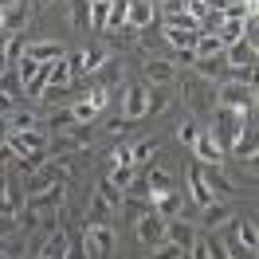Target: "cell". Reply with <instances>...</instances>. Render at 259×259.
<instances>
[{
	"mask_svg": "<svg viewBox=\"0 0 259 259\" xmlns=\"http://www.w3.org/2000/svg\"><path fill=\"white\" fill-rule=\"evenodd\" d=\"M181 204H185V193H177V189H169V193H153V196H149V208L157 212L161 220H173V216H181Z\"/></svg>",
	"mask_w": 259,
	"mask_h": 259,
	"instance_id": "cell-14",
	"label": "cell"
},
{
	"mask_svg": "<svg viewBox=\"0 0 259 259\" xmlns=\"http://www.w3.org/2000/svg\"><path fill=\"white\" fill-rule=\"evenodd\" d=\"M98 200H102V204H106V208H110V212H118V208H122V189H114V185H110V181H106V177H102V181H98Z\"/></svg>",
	"mask_w": 259,
	"mask_h": 259,
	"instance_id": "cell-30",
	"label": "cell"
},
{
	"mask_svg": "<svg viewBox=\"0 0 259 259\" xmlns=\"http://www.w3.org/2000/svg\"><path fill=\"white\" fill-rule=\"evenodd\" d=\"M16 4H24V0H0V12H8V8H16Z\"/></svg>",
	"mask_w": 259,
	"mask_h": 259,
	"instance_id": "cell-52",
	"label": "cell"
},
{
	"mask_svg": "<svg viewBox=\"0 0 259 259\" xmlns=\"http://www.w3.org/2000/svg\"><path fill=\"white\" fill-rule=\"evenodd\" d=\"M71 114H75L79 126H95V122H98V110L87 102V98H75V102H71Z\"/></svg>",
	"mask_w": 259,
	"mask_h": 259,
	"instance_id": "cell-31",
	"label": "cell"
},
{
	"mask_svg": "<svg viewBox=\"0 0 259 259\" xmlns=\"http://www.w3.org/2000/svg\"><path fill=\"white\" fill-rule=\"evenodd\" d=\"M212 118H216V126L208 130L212 138L220 142V149L224 146H232V138L240 134V126L251 118V114H240V110H228V106H212Z\"/></svg>",
	"mask_w": 259,
	"mask_h": 259,
	"instance_id": "cell-4",
	"label": "cell"
},
{
	"mask_svg": "<svg viewBox=\"0 0 259 259\" xmlns=\"http://www.w3.org/2000/svg\"><path fill=\"white\" fill-rule=\"evenodd\" d=\"M165 28H181V32H200V20L189 16V12H177V16H165Z\"/></svg>",
	"mask_w": 259,
	"mask_h": 259,
	"instance_id": "cell-35",
	"label": "cell"
},
{
	"mask_svg": "<svg viewBox=\"0 0 259 259\" xmlns=\"http://www.w3.org/2000/svg\"><path fill=\"white\" fill-rule=\"evenodd\" d=\"M134 232H138V240L146 243V247H157V243H165V220H161L153 208H149L146 216H138V220H134Z\"/></svg>",
	"mask_w": 259,
	"mask_h": 259,
	"instance_id": "cell-7",
	"label": "cell"
},
{
	"mask_svg": "<svg viewBox=\"0 0 259 259\" xmlns=\"http://www.w3.org/2000/svg\"><path fill=\"white\" fill-rule=\"evenodd\" d=\"M193 153H196V157H200L204 165H220V161H224V149H220V142L212 138L208 130H200V134H196V142H193Z\"/></svg>",
	"mask_w": 259,
	"mask_h": 259,
	"instance_id": "cell-16",
	"label": "cell"
},
{
	"mask_svg": "<svg viewBox=\"0 0 259 259\" xmlns=\"http://www.w3.org/2000/svg\"><path fill=\"white\" fill-rule=\"evenodd\" d=\"M153 4H157V0H153Z\"/></svg>",
	"mask_w": 259,
	"mask_h": 259,
	"instance_id": "cell-54",
	"label": "cell"
},
{
	"mask_svg": "<svg viewBox=\"0 0 259 259\" xmlns=\"http://www.w3.org/2000/svg\"><path fill=\"white\" fill-rule=\"evenodd\" d=\"M236 243H240V247H247V251H259L255 220H236Z\"/></svg>",
	"mask_w": 259,
	"mask_h": 259,
	"instance_id": "cell-25",
	"label": "cell"
},
{
	"mask_svg": "<svg viewBox=\"0 0 259 259\" xmlns=\"http://www.w3.org/2000/svg\"><path fill=\"white\" fill-rule=\"evenodd\" d=\"M4 122H8V134H16V130H39V118L32 110H12V114H4Z\"/></svg>",
	"mask_w": 259,
	"mask_h": 259,
	"instance_id": "cell-27",
	"label": "cell"
},
{
	"mask_svg": "<svg viewBox=\"0 0 259 259\" xmlns=\"http://www.w3.org/2000/svg\"><path fill=\"white\" fill-rule=\"evenodd\" d=\"M82 98H87V102H91V106H95L98 114H102L106 106H110V91H106V87H98V82H95V87H91V91H87Z\"/></svg>",
	"mask_w": 259,
	"mask_h": 259,
	"instance_id": "cell-40",
	"label": "cell"
},
{
	"mask_svg": "<svg viewBox=\"0 0 259 259\" xmlns=\"http://www.w3.org/2000/svg\"><path fill=\"white\" fill-rule=\"evenodd\" d=\"M71 28L91 32V0H71Z\"/></svg>",
	"mask_w": 259,
	"mask_h": 259,
	"instance_id": "cell-26",
	"label": "cell"
},
{
	"mask_svg": "<svg viewBox=\"0 0 259 259\" xmlns=\"http://www.w3.org/2000/svg\"><path fill=\"white\" fill-rule=\"evenodd\" d=\"M8 157H12V149H8V142H0V165L8 161Z\"/></svg>",
	"mask_w": 259,
	"mask_h": 259,
	"instance_id": "cell-50",
	"label": "cell"
},
{
	"mask_svg": "<svg viewBox=\"0 0 259 259\" xmlns=\"http://www.w3.org/2000/svg\"><path fill=\"white\" fill-rule=\"evenodd\" d=\"M67 251H71V236L63 228H55V232H48V240H44L35 259H67Z\"/></svg>",
	"mask_w": 259,
	"mask_h": 259,
	"instance_id": "cell-17",
	"label": "cell"
},
{
	"mask_svg": "<svg viewBox=\"0 0 259 259\" xmlns=\"http://www.w3.org/2000/svg\"><path fill=\"white\" fill-rule=\"evenodd\" d=\"M200 177H204V185H208V193H212V196H220V200L236 196V181L228 177L220 165H200Z\"/></svg>",
	"mask_w": 259,
	"mask_h": 259,
	"instance_id": "cell-10",
	"label": "cell"
},
{
	"mask_svg": "<svg viewBox=\"0 0 259 259\" xmlns=\"http://www.w3.org/2000/svg\"><path fill=\"white\" fill-rule=\"evenodd\" d=\"M189 196H193V204H196V208H204L208 200H216V196L208 193L204 177H200V165H189Z\"/></svg>",
	"mask_w": 259,
	"mask_h": 259,
	"instance_id": "cell-21",
	"label": "cell"
},
{
	"mask_svg": "<svg viewBox=\"0 0 259 259\" xmlns=\"http://www.w3.org/2000/svg\"><path fill=\"white\" fill-rule=\"evenodd\" d=\"M44 161H48L44 153H24V157H16V165L24 169V177H28V173H35V169H39Z\"/></svg>",
	"mask_w": 259,
	"mask_h": 259,
	"instance_id": "cell-44",
	"label": "cell"
},
{
	"mask_svg": "<svg viewBox=\"0 0 259 259\" xmlns=\"http://www.w3.org/2000/svg\"><path fill=\"white\" fill-rule=\"evenodd\" d=\"M173 55H177V63H185V67L196 63V51H193V48H189V51H173Z\"/></svg>",
	"mask_w": 259,
	"mask_h": 259,
	"instance_id": "cell-49",
	"label": "cell"
},
{
	"mask_svg": "<svg viewBox=\"0 0 259 259\" xmlns=\"http://www.w3.org/2000/svg\"><path fill=\"white\" fill-rule=\"evenodd\" d=\"M67 177H71V165H51V161H44L35 173H28L24 177V193L28 196H35V193H48V189H55V185H67Z\"/></svg>",
	"mask_w": 259,
	"mask_h": 259,
	"instance_id": "cell-2",
	"label": "cell"
},
{
	"mask_svg": "<svg viewBox=\"0 0 259 259\" xmlns=\"http://www.w3.org/2000/svg\"><path fill=\"white\" fill-rule=\"evenodd\" d=\"M28 4H32V12H44V8H48L51 0H28Z\"/></svg>",
	"mask_w": 259,
	"mask_h": 259,
	"instance_id": "cell-51",
	"label": "cell"
},
{
	"mask_svg": "<svg viewBox=\"0 0 259 259\" xmlns=\"http://www.w3.org/2000/svg\"><path fill=\"white\" fill-rule=\"evenodd\" d=\"M16 232H20L16 212H0V240H8V236H16Z\"/></svg>",
	"mask_w": 259,
	"mask_h": 259,
	"instance_id": "cell-43",
	"label": "cell"
},
{
	"mask_svg": "<svg viewBox=\"0 0 259 259\" xmlns=\"http://www.w3.org/2000/svg\"><path fill=\"white\" fill-rule=\"evenodd\" d=\"M189 255H193V259H212L208 236H196V240H193V247H189Z\"/></svg>",
	"mask_w": 259,
	"mask_h": 259,
	"instance_id": "cell-45",
	"label": "cell"
},
{
	"mask_svg": "<svg viewBox=\"0 0 259 259\" xmlns=\"http://www.w3.org/2000/svg\"><path fill=\"white\" fill-rule=\"evenodd\" d=\"M0 51H4V59H8V67L20 63V55H24V35H4V44H0Z\"/></svg>",
	"mask_w": 259,
	"mask_h": 259,
	"instance_id": "cell-33",
	"label": "cell"
},
{
	"mask_svg": "<svg viewBox=\"0 0 259 259\" xmlns=\"http://www.w3.org/2000/svg\"><path fill=\"white\" fill-rule=\"evenodd\" d=\"M12 110H16V98H8L4 91H0V118H4V114H12Z\"/></svg>",
	"mask_w": 259,
	"mask_h": 259,
	"instance_id": "cell-48",
	"label": "cell"
},
{
	"mask_svg": "<svg viewBox=\"0 0 259 259\" xmlns=\"http://www.w3.org/2000/svg\"><path fill=\"white\" fill-rule=\"evenodd\" d=\"M24 55L35 63H55V59H63V44L59 39H32V44H24Z\"/></svg>",
	"mask_w": 259,
	"mask_h": 259,
	"instance_id": "cell-15",
	"label": "cell"
},
{
	"mask_svg": "<svg viewBox=\"0 0 259 259\" xmlns=\"http://www.w3.org/2000/svg\"><path fill=\"white\" fill-rule=\"evenodd\" d=\"M196 75H200V79H216V75H220V71H224V59H196Z\"/></svg>",
	"mask_w": 259,
	"mask_h": 259,
	"instance_id": "cell-42",
	"label": "cell"
},
{
	"mask_svg": "<svg viewBox=\"0 0 259 259\" xmlns=\"http://www.w3.org/2000/svg\"><path fill=\"white\" fill-rule=\"evenodd\" d=\"M0 259H12V255H8V251H0Z\"/></svg>",
	"mask_w": 259,
	"mask_h": 259,
	"instance_id": "cell-53",
	"label": "cell"
},
{
	"mask_svg": "<svg viewBox=\"0 0 259 259\" xmlns=\"http://www.w3.org/2000/svg\"><path fill=\"white\" fill-rule=\"evenodd\" d=\"M0 91H4V95H8V98H16L20 91H24V82H20V75H16V71H12V67H8L4 75H0Z\"/></svg>",
	"mask_w": 259,
	"mask_h": 259,
	"instance_id": "cell-41",
	"label": "cell"
},
{
	"mask_svg": "<svg viewBox=\"0 0 259 259\" xmlns=\"http://www.w3.org/2000/svg\"><path fill=\"white\" fill-rule=\"evenodd\" d=\"M51 146V134L48 130H16V134H8V149L24 157V153H48Z\"/></svg>",
	"mask_w": 259,
	"mask_h": 259,
	"instance_id": "cell-5",
	"label": "cell"
},
{
	"mask_svg": "<svg viewBox=\"0 0 259 259\" xmlns=\"http://www.w3.org/2000/svg\"><path fill=\"white\" fill-rule=\"evenodd\" d=\"M232 153H236V161H255V130L243 122L240 134L232 138Z\"/></svg>",
	"mask_w": 259,
	"mask_h": 259,
	"instance_id": "cell-19",
	"label": "cell"
},
{
	"mask_svg": "<svg viewBox=\"0 0 259 259\" xmlns=\"http://www.w3.org/2000/svg\"><path fill=\"white\" fill-rule=\"evenodd\" d=\"M142 259H185V251H181L177 243H157V247H149Z\"/></svg>",
	"mask_w": 259,
	"mask_h": 259,
	"instance_id": "cell-39",
	"label": "cell"
},
{
	"mask_svg": "<svg viewBox=\"0 0 259 259\" xmlns=\"http://www.w3.org/2000/svg\"><path fill=\"white\" fill-rule=\"evenodd\" d=\"M169 106H173L169 87H149V95H146V118H157V114H165Z\"/></svg>",
	"mask_w": 259,
	"mask_h": 259,
	"instance_id": "cell-22",
	"label": "cell"
},
{
	"mask_svg": "<svg viewBox=\"0 0 259 259\" xmlns=\"http://www.w3.org/2000/svg\"><path fill=\"white\" fill-rule=\"evenodd\" d=\"M243 39H247V44H255V39H259V12H255V16H243Z\"/></svg>",
	"mask_w": 259,
	"mask_h": 259,
	"instance_id": "cell-46",
	"label": "cell"
},
{
	"mask_svg": "<svg viewBox=\"0 0 259 259\" xmlns=\"http://www.w3.org/2000/svg\"><path fill=\"white\" fill-rule=\"evenodd\" d=\"M232 216H236V208H232L228 200H208V204L200 208V228H208V232H220L224 224H232Z\"/></svg>",
	"mask_w": 259,
	"mask_h": 259,
	"instance_id": "cell-11",
	"label": "cell"
},
{
	"mask_svg": "<svg viewBox=\"0 0 259 259\" xmlns=\"http://www.w3.org/2000/svg\"><path fill=\"white\" fill-rule=\"evenodd\" d=\"M32 24V4L24 0L16 8H8V12H0V32L4 35H24V28Z\"/></svg>",
	"mask_w": 259,
	"mask_h": 259,
	"instance_id": "cell-12",
	"label": "cell"
},
{
	"mask_svg": "<svg viewBox=\"0 0 259 259\" xmlns=\"http://www.w3.org/2000/svg\"><path fill=\"white\" fill-rule=\"evenodd\" d=\"M157 4H161L165 16H177V12H185V8H189V0H157Z\"/></svg>",
	"mask_w": 259,
	"mask_h": 259,
	"instance_id": "cell-47",
	"label": "cell"
},
{
	"mask_svg": "<svg viewBox=\"0 0 259 259\" xmlns=\"http://www.w3.org/2000/svg\"><path fill=\"white\" fill-rule=\"evenodd\" d=\"M142 71H146V79L153 82V87H169V82H173V75H177V71H173V63H169V59H157V55H149Z\"/></svg>",
	"mask_w": 259,
	"mask_h": 259,
	"instance_id": "cell-18",
	"label": "cell"
},
{
	"mask_svg": "<svg viewBox=\"0 0 259 259\" xmlns=\"http://www.w3.org/2000/svg\"><path fill=\"white\" fill-rule=\"evenodd\" d=\"M224 67H232V71L255 67V44H247V39H236V44H228V48H224Z\"/></svg>",
	"mask_w": 259,
	"mask_h": 259,
	"instance_id": "cell-13",
	"label": "cell"
},
{
	"mask_svg": "<svg viewBox=\"0 0 259 259\" xmlns=\"http://www.w3.org/2000/svg\"><path fill=\"white\" fill-rule=\"evenodd\" d=\"M153 153H157V142H138V146H130V165H142V161H149V157H153Z\"/></svg>",
	"mask_w": 259,
	"mask_h": 259,
	"instance_id": "cell-36",
	"label": "cell"
},
{
	"mask_svg": "<svg viewBox=\"0 0 259 259\" xmlns=\"http://www.w3.org/2000/svg\"><path fill=\"white\" fill-rule=\"evenodd\" d=\"M134 177H138V165H114L110 173H106V181H110L114 189H122V193L134 185Z\"/></svg>",
	"mask_w": 259,
	"mask_h": 259,
	"instance_id": "cell-28",
	"label": "cell"
},
{
	"mask_svg": "<svg viewBox=\"0 0 259 259\" xmlns=\"http://www.w3.org/2000/svg\"><path fill=\"white\" fill-rule=\"evenodd\" d=\"M71 82V63L63 59H55V63H48V87H67Z\"/></svg>",
	"mask_w": 259,
	"mask_h": 259,
	"instance_id": "cell-29",
	"label": "cell"
},
{
	"mask_svg": "<svg viewBox=\"0 0 259 259\" xmlns=\"http://www.w3.org/2000/svg\"><path fill=\"white\" fill-rule=\"evenodd\" d=\"M216 106H228V110H240V114H255V82L224 79L216 87Z\"/></svg>",
	"mask_w": 259,
	"mask_h": 259,
	"instance_id": "cell-1",
	"label": "cell"
},
{
	"mask_svg": "<svg viewBox=\"0 0 259 259\" xmlns=\"http://www.w3.org/2000/svg\"><path fill=\"white\" fill-rule=\"evenodd\" d=\"M114 247H118L114 224H87V232H82V251H87V255L106 259V255H114Z\"/></svg>",
	"mask_w": 259,
	"mask_h": 259,
	"instance_id": "cell-3",
	"label": "cell"
},
{
	"mask_svg": "<svg viewBox=\"0 0 259 259\" xmlns=\"http://www.w3.org/2000/svg\"><path fill=\"white\" fill-rule=\"evenodd\" d=\"M126 24L138 28V32L153 28L157 24V4L153 0H126Z\"/></svg>",
	"mask_w": 259,
	"mask_h": 259,
	"instance_id": "cell-9",
	"label": "cell"
},
{
	"mask_svg": "<svg viewBox=\"0 0 259 259\" xmlns=\"http://www.w3.org/2000/svg\"><path fill=\"white\" fill-rule=\"evenodd\" d=\"M224 48H228V44L216 32H200L193 51H196V59H224Z\"/></svg>",
	"mask_w": 259,
	"mask_h": 259,
	"instance_id": "cell-20",
	"label": "cell"
},
{
	"mask_svg": "<svg viewBox=\"0 0 259 259\" xmlns=\"http://www.w3.org/2000/svg\"><path fill=\"white\" fill-rule=\"evenodd\" d=\"M71 126H75L71 106H55V110L48 114V130H59V134H63V130H71Z\"/></svg>",
	"mask_w": 259,
	"mask_h": 259,
	"instance_id": "cell-32",
	"label": "cell"
},
{
	"mask_svg": "<svg viewBox=\"0 0 259 259\" xmlns=\"http://www.w3.org/2000/svg\"><path fill=\"white\" fill-rule=\"evenodd\" d=\"M196 134H200V126H196V118H185V122H181V126H177V142H181V146H185V149H193Z\"/></svg>",
	"mask_w": 259,
	"mask_h": 259,
	"instance_id": "cell-38",
	"label": "cell"
},
{
	"mask_svg": "<svg viewBox=\"0 0 259 259\" xmlns=\"http://www.w3.org/2000/svg\"><path fill=\"white\" fill-rule=\"evenodd\" d=\"M126 28V0H110V16H106V32Z\"/></svg>",
	"mask_w": 259,
	"mask_h": 259,
	"instance_id": "cell-34",
	"label": "cell"
},
{
	"mask_svg": "<svg viewBox=\"0 0 259 259\" xmlns=\"http://www.w3.org/2000/svg\"><path fill=\"white\" fill-rule=\"evenodd\" d=\"M146 95H149L146 82H126L122 87V118L126 122H142L146 118Z\"/></svg>",
	"mask_w": 259,
	"mask_h": 259,
	"instance_id": "cell-6",
	"label": "cell"
},
{
	"mask_svg": "<svg viewBox=\"0 0 259 259\" xmlns=\"http://www.w3.org/2000/svg\"><path fill=\"white\" fill-rule=\"evenodd\" d=\"M196 35L200 32H181V28H161V39L169 44L173 51H189V48H196Z\"/></svg>",
	"mask_w": 259,
	"mask_h": 259,
	"instance_id": "cell-23",
	"label": "cell"
},
{
	"mask_svg": "<svg viewBox=\"0 0 259 259\" xmlns=\"http://www.w3.org/2000/svg\"><path fill=\"white\" fill-rule=\"evenodd\" d=\"M122 216H126V220H138V216H146L149 212V200H134V196H122Z\"/></svg>",
	"mask_w": 259,
	"mask_h": 259,
	"instance_id": "cell-37",
	"label": "cell"
},
{
	"mask_svg": "<svg viewBox=\"0 0 259 259\" xmlns=\"http://www.w3.org/2000/svg\"><path fill=\"white\" fill-rule=\"evenodd\" d=\"M142 181H146L149 193H169V189H173V177H169V169H165V165H153L149 173H142Z\"/></svg>",
	"mask_w": 259,
	"mask_h": 259,
	"instance_id": "cell-24",
	"label": "cell"
},
{
	"mask_svg": "<svg viewBox=\"0 0 259 259\" xmlns=\"http://www.w3.org/2000/svg\"><path fill=\"white\" fill-rule=\"evenodd\" d=\"M193 240H196V224H193V220H185V216H173V220H165V243H177L181 251L189 255Z\"/></svg>",
	"mask_w": 259,
	"mask_h": 259,
	"instance_id": "cell-8",
	"label": "cell"
}]
</instances>
